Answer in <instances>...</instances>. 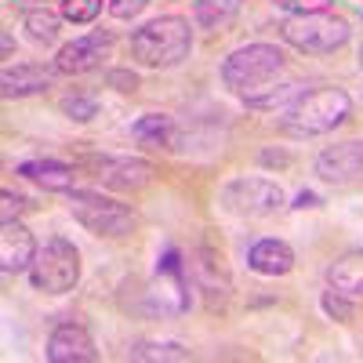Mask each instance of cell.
Listing matches in <instances>:
<instances>
[{
    "label": "cell",
    "instance_id": "obj_21",
    "mask_svg": "<svg viewBox=\"0 0 363 363\" xmlns=\"http://www.w3.org/2000/svg\"><path fill=\"white\" fill-rule=\"evenodd\" d=\"M128 359H145V363H182L189 359V349L178 342H138L128 349Z\"/></svg>",
    "mask_w": 363,
    "mask_h": 363
},
{
    "label": "cell",
    "instance_id": "obj_7",
    "mask_svg": "<svg viewBox=\"0 0 363 363\" xmlns=\"http://www.w3.org/2000/svg\"><path fill=\"white\" fill-rule=\"evenodd\" d=\"M145 309L153 316H182L189 309V284H186V272H182V258L178 251H164L160 265H157V277L145 291Z\"/></svg>",
    "mask_w": 363,
    "mask_h": 363
},
{
    "label": "cell",
    "instance_id": "obj_24",
    "mask_svg": "<svg viewBox=\"0 0 363 363\" xmlns=\"http://www.w3.org/2000/svg\"><path fill=\"white\" fill-rule=\"evenodd\" d=\"M323 313L327 316H335L338 323H352V316H356V306H352V294H345V291H323Z\"/></svg>",
    "mask_w": 363,
    "mask_h": 363
},
{
    "label": "cell",
    "instance_id": "obj_26",
    "mask_svg": "<svg viewBox=\"0 0 363 363\" xmlns=\"http://www.w3.org/2000/svg\"><path fill=\"white\" fill-rule=\"evenodd\" d=\"M149 8V0H106V11L113 15V18H138L142 11Z\"/></svg>",
    "mask_w": 363,
    "mask_h": 363
},
{
    "label": "cell",
    "instance_id": "obj_12",
    "mask_svg": "<svg viewBox=\"0 0 363 363\" xmlns=\"http://www.w3.org/2000/svg\"><path fill=\"white\" fill-rule=\"evenodd\" d=\"M316 174L323 182H352L363 174V142H338V145H327L323 153L316 157Z\"/></svg>",
    "mask_w": 363,
    "mask_h": 363
},
{
    "label": "cell",
    "instance_id": "obj_15",
    "mask_svg": "<svg viewBox=\"0 0 363 363\" xmlns=\"http://www.w3.org/2000/svg\"><path fill=\"white\" fill-rule=\"evenodd\" d=\"M131 138L142 149H164V153H174L178 149V124L167 113H145L142 120H135Z\"/></svg>",
    "mask_w": 363,
    "mask_h": 363
},
{
    "label": "cell",
    "instance_id": "obj_22",
    "mask_svg": "<svg viewBox=\"0 0 363 363\" xmlns=\"http://www.w3.org/2000/svg\"><path fill=\"white\" fill-rule=\"evenodd\" d=\"M58 109H62L69 120H80V124H87L91 116H99V99L91 95V91H69V95L58 102Z\"/></svg>",
    "mask_w": 363,
    "mask_h": 363
},
{
    "label": "cell",
    "instance_id": "obj_28",
    "mask_svg": "<svg viewBox=\"0 0 363 363\" xmlns=\"http://www.w3.org/2000/svg\"><path fill=\"white\" fill-rule=\"evenodd\" d=\"M109 84H116V91H135L138 87V77L128 73V69H116V73H109Z\"/></svg>",
    "mask_w": 363,
    "mask_h": 363
},
{
    "label": "cell",
    "instance_id": "obj_18",
    "mask_svg": "<svg viewBox=\"0 0 363 363\" xmlns=\"http://www.w3.org/2000/svg\"><path fill=\"white\" fill-rule=\"evenodd\" d=\"M244 0H196L193 4V22L203 33H222L233 26V18L240 15Z\"/></svg>",
    "mask_w": 363,
    "mask_h": 363
},
{
    "label": "cell",
    "instance_id": "obj_5",
    "mask_svg": "<svg viewBox=\"0 0 363 363\" xmlns=\"http://www.w3.org/2000/svg\"><path fill=\"white\" fill-rule=\"evenodd\" d=\"M349 22L330 15V11H313V15H287L280 22L284 44L306 51V55H327L349 40Z\"/></svg>",
    "mask_w": 363,
    "mask_h": 363
},
{
    "label": "cell",
    "instance_id": "obj_27",
    "mask_svg": "<svg viewBox=\"0 0 363 363\" xmlns=\"http://www.w3.org/2000/svg\"><path fill=\"white\" fill-rule=\"evenodd\" d=\"M22 211H26V200L18 193H11V189L0 193V218H4V222H18Z\"/></svg>",
    "mask_w": 363,
    "mask_h": 363
},
{
    "label": "cell",
    "instance_id": "obj_8",
    "mask_svg": "<svg viewBox=\"0 0 363 363\" xmlns=\"http://www.w3.org/2000/svg\"><path fill=\"white\" fill-rule=\"evenodd\" d=\"M225 203L236 211V215H247V218H265V215H277V211L287 203L284 189L269 178H236L225 186Z\"/></svg>",
    "mask_w": 363,
    "mask_h": 363
},
{
    "label": "cell",
    "instance_id": "obj_3",
    "mask_svg": "<svg viewBox=\"0 0 363 363\" xmlns=\"http://www.w3.org/2000/svg\"><path fill=\"white\" fill-rule=\"evenodd\" d=\"M193 51V29L182 15H160L131 33V58L145 69H171Z\"/></svg>",
    "mask_w": 363,
    "mask_h": 363
},
{
    "label": "cell",
    "instance_id": "obj_1",
    "mask_svg": "<svg viewBox=\"0 0 363 363\" xmlns=\"http://www.w3.org/2000/svg\"><path fill=\"white\" fill-rule=\"evenodd\" d=\"M287 58L277 44H244L222 62V84L240 95L247 106L269 109L272 106V87H277Z\"/></svg>",
    "mask_w": 363,
    "mask_h": 363
},
{
    "label": "cell",
    "instance_id": "obj_29",
    "mask_svg": "<svg viewBox=\"0 0 363 363\" xmlns=\"http://www.w3.org/2000/svg\"><path fill=\"white\" fill-rule=\"evenodd\" d=\"M313 203H316V196H313V193H301L294 207H313Z\"/></svg>",
    "mask_w": 363,
    "mask_h": 363
},
{
    "label": "cell",
    "instance_id": "obj_9",
    "mask_svg": "<svg viewBox=\"0 0 363 363\" xmlns=\"http://www.w3.org/2000/svg\"><path fill=\"white\" fill-rule=\"evenodd\" d=\"M109 55H113V37L106 33V29H95V33L77 37V40H69V44L58 48L55 69L62 73V77H80V73L99 69Z\"/></svg>",
    "mask_w": 363,
    "mask_h": 363
},
{
    "label": "cell",
    "instance_id": "obj_16",
    "mask_svg": "<svg viewBox=\"0 0 363 363\" xmlns=\"http://www.w3.org/2000/svg\"><path fill=\"white\" fill-rule=\"evenodd\" d=\"M247 265L258 272V277H287L294 269V251L284 244V240H258V244L247 251Z\"/></svg>",
    "mask_w": 363,
    "mask_h": 363
},
{
    "label": "cell",
    "instance_id": "obj_2",
    "mask_svg": "<svg viewBox=\"0 0 363 363\" xmlns=\"http://www.w3.org/2000/svg\"><path fill=\"white\" fill-rule=\"evenodd\" d=\"M349 113H352V99L342 87H313V91H298L280 109V128L294 138H313L345 124Z\"/></svg>",
    "mask_w": 363,
    "mask_h": 363
},
{
    "label": "cell",
    "instance_id": "obj_4",
    "mask_svg": "<svg viewBox=\"0 0 363 363\" xmlns=\"http://www.w3.org/2000/svg\"><path fill=\"white\" fill-rule=\"evenodd\" d=\"M69 215L95 236H109V240H120L128 236L135 225H138V215L131 203H120V200H109L102 193H91V189H69Z\"/></svg>",
    "mask_w": 363,
    "mask_h": 363
},
{
    "label": "cell",
    "instance_id": "obj_20",
    "mask_svg": "<svg viewBox=\"0 0 363 363\" xmlns=\"http://www.w3.org/2000/svg\"><path fill=\"white\" fill-rule=\"evenodd\" d=\"M62 22H66L62 11H51V8H29L26 11V29L37 44H55L58 33H62Z\"/></svg>",
    "mask_w": 363,
    "mask_h": 363
},
{
    "label": "cell",
    "instance_id": "obj_11",
    "mask_svg": "<svg viewBox=\"0 0 363 363\" xmlns=\"http://www.w3.org/2000/svg\"><path fill=\"white\" fill-rule=\"evenodd\" d=\"M55 77H62L51 66L44 62H8L4 73H0V84H4V99H22V95H40V91H48L55 84Z\"/></svg>",
    "mask_w": 363,
    "mask_h": 363
},
{
    "label": "cell",
    "instance_id": "obj_17",
    "mask_svg": "<svg viewBox=\"0 0 363 363\" xmlns=\"http://www.w3.org/2000/svg\"><path fill=\"white\" fill-rule=\"evenodd\" d=\"M18 174H26L29 182H37V186L48 189V193H69L73 182H77L73 167L69 164H58V160H26L18 167Z\"/></svg>",
    "mask_w": 363,
    "mask_h": 363
},
{
    "label": "cell",
    "instance_id": "obj_23",
    "mask_svg": "<svg viewBox=\"0 0 363 363\" xmlns=\"http://www.w3.org/2000/svg\"><path fill=\"white\" fill-rule=\"evenodd\" d=\"M58 11H62V18L73 22V26H87L102 15V0H62Z\"/></svg>",
    "mask_w": 363,
    "mask_h": 363
},
{
    "label": "cell",
    "instance_id": "obj_19",
    "mask_svg": "<svg viewBox=\"0 0 363 363\" xmlns=\"http://www.w3.org/2000/svg\"><path fill=\"white\" fill-rule=\"evenodd\" d=\"M327 284L335 291H345L352 298H363V251H349L327 265Z\"/></svg>",
    "mask_w": 363,
    "mask_h": 363
},
{
    "label": "cell",
    "instance_id": "obj_25",
    "mask_svg": "<svg viewBox=\"0 0 363 363\" xmlns=\"http://www.w3.org/2000/svg\"><path fill=\"white\" fill-rule=\"evenodd\" d=\"M272 4L287 15H313V11H327L335 0H272Z\"/></svg>",
    "mask_w": 363,
    "mask_h": 363
},
{
    "label": "cell",
    "instance_id": "obj_14",
    "mask_svg": "<svg viewBox=\"0 0 363 363\" xmlns=\"http://www.w3.org/2000/svg\"><path fill=\"white\" fill-rule=\"evenodd\" d=\"M33 258H37L33 233L22 222H4V229H0V269H4L8 277L11 272H29Z\"/></svg>",
    "mask_w": 363,
    "mask_h": 363
},
{
    "label": "cell",
    "instance_id": "obj_10",
    "mask_svg": "<svg viewBox=\"0 0 363 363\" xmlns=\"http://www.w3.org/2000/svg\"><path fill=\"white\" fill-rule=\"evenodd\" d=\"M95 178L113 193H142L153 182V164L138 157H102L95 160Z\"/></svg>",
    "mask_w": 363,
    "mask_h": 363
},
{
    "label": "cell",
    "instance_id": "obj_6",
    "mask_svg": "<svg viewBox=\"0 0 363 363\" xmlns=\"http://www.w3.org/2000/svg\"><path fill=\"white\" fill-rule=\"evenodd\" d=\"M29 284L44 294H66L80 284V251L66 236H51L29 265Z\"/></svg>",
    "mask_w": 363,
    "mask_h": 363
},
{
    "label": "cell",
    "instance_id": "obj_13",
    "mask_svg": "<svg viewBox=\"0 0 363 363\" xmlns=\"http://www.w3.org/2000/svg\"><path fill=\"white\" fill-rule=\"evenodd\" d=\"M48 359L51 363H95L99 349H95V338L80 323H62V327H55V335L48 342Z\"/></svg>",
    "mask_w": 363,
    "mask_h": 363
}]
</instances>
